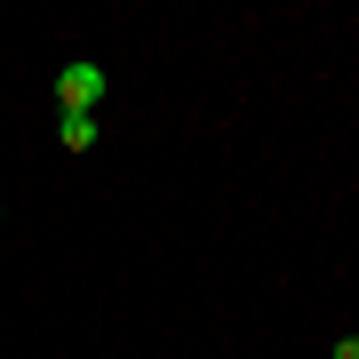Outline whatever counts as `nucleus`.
<instances>
[{"label":"nucleus","mask_w":359,"mask_h":359,"mask_svg":"<svg viewBox=\"0 0 359 359\" xmlns=\"http://www.w3.org/2000/svg\"><path fill=\"white\" fill-rule=\"evenodd\" d=\"M104 104V65H65L56 72V112H96Z\"/></svg>","instance_id":"f257e3e1"},{"label":"nucleus","mask_w":359,"mask_h":359,"mask_svg":"<svg viewBox=\"0 0 359 359\" xmlns=\"http://www.w3.org/2000/svg\"><path fill=\"white\" fill-rule=\"evenodd\" d=\"M56 136H65V152H88L96 144V112H56Z\"/></svg>","instance_id":"f03ea898"},{"label":"nucleus","mask_w":359,"mask_h":359,"mask_svg":"<svg viewBox=\"0 0 359 359\" xmlns=\"http://www.w3.org/2000/svg\"><path fill=\"white\" fill-rule=\"evenodd\" d=\"M335 359H359V335H344V344H335Z\"/></svg>","instance_id":"7ed1b4c3"}]
</instances>
